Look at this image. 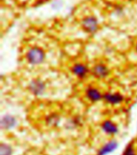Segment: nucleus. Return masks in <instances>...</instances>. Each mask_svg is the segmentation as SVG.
<instances>
[{
  "mask_svg": "<svg viewBox=\"0 0 137 155\" xmlns=\"http://www.w3.org/2000/svg\"><path fill=\"white\" fill-rule=\"evenodd\" d=\"M46 52L44 49L39 46H32L27 49L25 54V59L31 66H39L46 59Z\"/></svg>",
  "mask_w": 137,
  "mask_h": 155,
  "instance_id": "f257e3e1",
  "label": "nucleus"
},
{
  "mask_svg": "<svg viewBox=\"0 0 137 155\" xmlns=\"http://www.w3.org/2000/svg\"><path fill=\"white\" fill-rule=\"evenodd\" d=\"M47 86L44 80L40 78H34L29 82L27 90L34 96H41L46 91Z\"/></svg>",
  "mask_w": 137,
  "mask_h": 155,
  "instance_id": "f03ea898",
  "label": "nucleus"
},
{
  "mask_svg": "<svg viewBox=\"0 0 137 155\" xmlns=\"http://www.w3.org/2000/svg\"><path fill=\"white\" fill-rule=\"evenodd\" d=\"M111 74V70L108 65L103 62L95 63L91 68V75L97 80H104L108 78Z\"/></svg>",
  "mask_w": 137,
  "mask_h": 155,
  "instance_id": "7ed1b4c3",
  "label": "nucleus"
},
{
  "mask_svg": "<svg viewBox=\"0 0 137 155\" xmlns=\"http://www.w3.org/2000/svg\"><path fill=\"white\" fill-rule=\"evenodd\" d=\"M103 101L109 106H119L125 101V96L118 91L105 92L103 96Z\"/></svg>",
  "mask_w": 137,
  "mask_h": 155,
  "instance_id": "20e7f679",
  "label": "nucleus"
},
{
  "mask_svg": "<svg viewBox=\"0 0 137 155\" xmlns=\"http://www.w3.org/2000/svg\"><path fill=\"white\" fill-rule=\"evenodd\" d=\"M81 27L84 32L89 35H93L99 30V22L95 16H86L81 21Z\"/></svg>",
  "mask_w": 137,
  "mask_h": 155,
  "instance_id": "39448f33",
  "label": "nucleus"
},
{
  "mask_svg": "<svg viewBox=\"0 0 137 155\" xmlns=\"http://www.w3.org/2000/svg\"><path fill=\"white\" fill-rule=\"evenodd\" d=\"M71 72L75 77L79 79H85L91 74V70L85 63L75 62L71 67Z\"/></svg>",
  "mask_w": 137,
  "mask_h": 155,
  "instance_id": "423d86ee",
  "label": "nucleus"
},
{
  "mask_svg": "<svg viewBox=\"0 0 137 155\" xmlns=\"http://www.w3.org/2000/svg\"><path fill=\"white\" fill-rule=\"evenodd\" d=\"M100 129L104 134L110 136V137L116 135L119 130L117 123H115L111 119H106L103 121L100 124Z\"/></svg>",
  "mask_w": 137,
  "mask_h": 155,
  "instance_id": "0eeeda50",
  "label": "nucleus"
},
{
  "mask_svg": "<svg viewBox=\"0 0 137 155\" xmlns=\"http://www.w3.org/2000/svg\"><path fill=\"white\" fill-rule=\"evenodd\" d=\"M104 94L94 86H88L85 90V97L91 103H97L103 100Z\"/></svg>",
  "mask_w": 137,
  "mask_h": 155,
  "instance_id": "6e6552de",
  "label": "nucleus"
},
{
  "mask_svg": "<svg viewBox=\"0 0 137 155\" xmlns=\"http://www.w3.org/2000/svg\"><path fill=\"white\" fill-rule=\"evenodd\" d=\"M17 119L16 117L11 114H6L2 116L0 120V126L2 130H11L17 126Z\"/></svg>",
  "mask_w": 137,
  "mask_h": 155,
  "instance_id": "1a4fd4ad",
  "label": "nucleus"
},
{
  "mask_svg": "<svg viewBox=\"0 0 137 155\" xmlns=\"http://www.w3.org/2000/svg\"><path fill=\"white\" fill-rule=\"evenodd\" d=\"M119 147V143L115 140H110L99 149L97 155H108L116 150Z\"/></svg>",
  "mask_w": 137,
  "mask_h": 155,
  "instance_id": "9d476101",
  "label": "nucleus"
},
{
  "mask_svg": "<svg viewBox=\"0 0 137 155\" xmlns=\"http://www.w3.org/2000/svg\"><path fill=\"white\" fill-rule=\"evenodd\" d=\"M13 147L8 143L2 142L0 144V155H13Z\"/></svg>",
  "mask_w": 137,
  "mask_h": 155,
  "instance_id": "9b49d317",
  "label": "nucleus"
},
{
  "mask_svg": "<svg viewBox=\"0 0 137 155\" xmlns=\"http://www.w3.org/2000/svg\"><path fill=\"white\" fill-rule=\"evenodd\" d=\"M60 121V117L57 114H51L46 118V122L47 125L50 126H56Z\"/></svg>",
  "mask_w": 137,
  "mask_h": 155,
  "instance_id": "f8f14e48",
  "label": "nucleus"
},
{
  "mask_svg": "<svg viewBox=\"0 0 137 155\" xmlns=\"http://www.w3.org/2000/svg\"><path fill=\"white\" fill-rule=\"evenodd\" d=\"M122 155H137V149L135 145L132 142L127 145Z\"/></svg>",
  "mask_w": 137,
  "mask_h": 155,
  "instance_id": "ddd939ff",
  "label": "nucleus"
},
{
  "mask_svg": "<svg viewBox=\"0 0 137 155\" xmlns=\"http://www.w3.org/2000/svg\"><path fill=\"white\" fill-rule=\"evenodd\" d=\"M135 52L137 53V42L135 43Z\"/></svg>",
  "mask_w": 137,
  "mask_h": 155,
  "instance_id": "4468645a",
  "label": "nucleus"
}]
</instances>
